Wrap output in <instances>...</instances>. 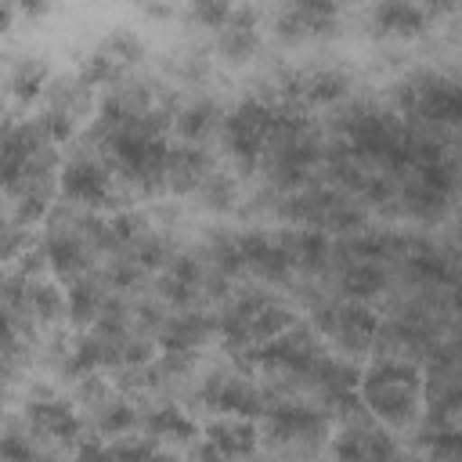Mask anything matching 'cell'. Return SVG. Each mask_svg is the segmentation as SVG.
Segmentation results:
<instances>
[{
    "instance_id": "obj_1",
    "label": "cell",
    "mask_w": 462,
    "mask_h": 462,
    "mask_svg": "<svg viewBox=\"0 0 462 462\" xmlns=\"http://www.w3.org/2000/svg\"><path fill=\"white\" fill-rule=\"evenodd\" d=\"M361 393L386 422H408L419 404V375L404 361H375L361 379Z\"/></svg>"
},
{
    "instance_id": "obj_2",
    "label": "cell",
    "mask_w": 462,
    "mask_h": 462,
    "mask_svg": "<svg viewBox=\"0 0 462 462\" xmlns=\"http://www.w3.org/2000/svg\"><path fill=\"white\" fill-rule=\"evenodd\" d=\"M61 188H65V195H69L72 202H87V206H94V202H101V199L108 195V173H105L94 159L79 155L76 162L65 166V173H61Z\"/></svg>"
},
{
    "instance_id": "obj_3",
    "label": "cell",
    "mask_w": 462,
    "mask_h": 462,
    "mask_svg": "<svg viewBox=\"0 0 462 462\" xmlns=\"http://www.w3.org/2000/svg\"><path fill=\"white\" fill-rule=\"evenodd\" d=\"M375 18L386 32H419V25H422V14L408 0H383Z\"/></svg>"
}]
</instances>
